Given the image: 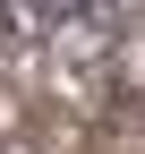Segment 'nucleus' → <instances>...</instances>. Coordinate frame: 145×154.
<instances>
[{
	"label": "nucleus",
	"instance_id": "obj_1",
	"mask_svg": "<svg viewBox=\"0 0 145 154\" xmlns=\"http://www.w3.org/2000/svg\"><path fill=\"white\" fill-rule=\"evenodd\" d=\"M43 17H51L60 34H111L120 0H43Z\"/></svg>",
	"mask_w": 145,
	"mask_h": 154
}]
</instances>
